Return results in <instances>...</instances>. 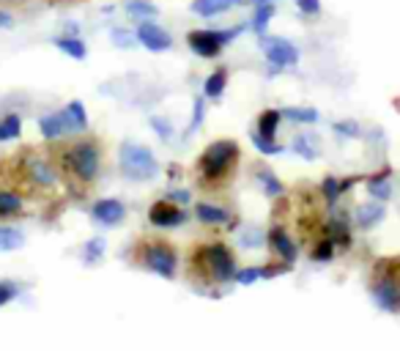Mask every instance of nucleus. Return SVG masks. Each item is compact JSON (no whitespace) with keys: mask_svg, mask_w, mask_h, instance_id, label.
I'll return each mask as SVG.
<instances>
[{"mask_svg":"<svg viewBox=\"0 0 400 351\" xmlns=\"http://www.w3.org/2000/svg\"><path fill=\"white\" fill-rule=\"evenodd\" d=\"M189 272L192 277L198 275L203 283L225 285L236 277L239 266H236V255L225 242H208L189 252Z\"/></svg>","mask_w":400,"mask_h":351,"instance_id":"nucleus-1","label":"nucleus"},{"mask_svg":"<svg viewBox=\"0 0 400 351\" xmlns=\"http://www.w3.org/2000/svg\"><path fill=\"white\" fill-rule=\"evenodd\" d=\"M61 171L77 184H94L101 173V149L94 137H77L55 151Z\"/></svg>","mask_w":400,"mask_h":351,"instance_id":"nucleus-2","label":"nucleus"},{"mask_svg":"<svg viewBox=\"0 0 400 351\" xmlns=\"http://www.w3.org/2000/svg\"><path fill=\"white\" fill-rule=\"evenodd\" d=\"M239 156H242V149L236 140L223 137V140L208 143L198 159V181L206 190L223 187L233 173V168L239 165Z\"/></svg>","mask_w":400,"mask_h":351,"instance_id":"nucleus-3","label":"nucleus"},{"mask_svg":"<svg viewBox=\"0 0 400 351\" xmlns=\"http://www.w3.org/2000/svg\"><path fill=\"white\" fill-rule=\"evenodd\" d=\"M370 294L387 313H400V255L378 258L370 272Z\"/></svg>","mask_w":400,"mask_h":351,"instance_id":"nucleus-4","label":"nucleus"},{"mask_svg":"<svg viewBox=\"0 0 400 351\" xmlns=\"http://www.w3.org/2000/svg\"><path fill=\"white\" fill-rule=\"evenodd\" d=\"M17 178H23L27 187H33L36 192H52V190H58L63 171H61L58 159L36 154V151H27L17 159Z\"/></svg>","mask_w":400,"mask_h":351,"instance_id":"nucleus-5","label":"nucleus"},{"mask_svg":"<svg viewBox=\"0 0 400 351\" xmlns=\"http://www.w3.org/2000/svg\"><path fill=\"white\" fill-rule=\"evenodd\" d=\"M135 261L165 280H173L178 272V252L165 239H140L135 247Z\"/></svg>","mask_w":400,"mask_h":351,"instance_id":"nucleus-6","label":"nucleus"},{"mask_svg":"<svg viewBox=\"0 0 400 351\" xmlns=\"http://www.w3.org/2000/svg\"><path fill=\"white\" fill-rule=\"evenodd\" d=\"M118 165H121V173L132 181H149L154 176H159V159L154 156V151L140 143H124L118 149Z\"/></svg>","mask_w":400,"mask_h":351,"instance_id":"nucleus-7","label":"nucleus"},{"mask_svg":"<svg viewBox=\"0 0 400 351\" xmlns=\"http://www.w3.org/2000/svg\"><path fill=\"white\" fill-rule=\"evenodd\" d=\"M244 27H227V30H189L187 44L189 50L200 55V58H217L225 50V44H230Z\"/></svg>","mask_w":400,"mask_h":351,"instance_id":"nucleus-8","label":"nucleus"},{"mask_svg":"<svg viewBox=\"0 0 400 351\" xmlns=\"http://www.w3.org/2000/svg\"><path fill=\"white\" fill-rule=\"evenodd\" d=\"M261 47H263V55L266 61L277 69H285V66H296L299 63V50L285 42V39H275V36H261Z\"/></svg>","mask_w":400,"mask_h":351,"instance_id":"nucleus-9","label":"nucleus"},{"mask_svg":"<svg viewBox=\"0 0 400 351\" xmlns=\"http://www.w3.org/2000/svg\"><path fill=\"white\" fill-rule=\"evenodd\" d=\"M187 220V214H184V209L178 206L175 201H156L151 203L149 209V223L156 228H178L181 223Z\"/></svg>","mask_w":400,"mask_h":351,"instance_id":"nucleus-10","label":"nucleus"},{"mask_svg":"<svg viewBox=\"0 0 400 351\" xmlns=\"http://www.w3.org/2000/svg\"><path fill=\"white\" fill-rule=\"evenodd\" d=\"M137 42L151 52H165L173 47L170 33L165 27H159L156 23H151V20H140V25H137Z\"/></svg>","mask_w":400,"mask_h":351,"instance_id":"nucleus-11","label":"nucleus"},{"mask_svg":"<svg viewBox=\"0 0 400 351\" xmlns=\"http://www.w3.org/2000/svg\"><path fill=\"white\" fill-rule=\"evenodd\" d=\"M266 245L272 247L280 261H285V264H296V258H299V247H296V242L291 239V233L285 230L282 226H275L269 233H266Z\"/></svg>","mask_w":400,"mask_h":351,"instance_id":"nucleus-12","label":"nucleus"},{"mask_svg":"<svg viewBox=\"0 0 400 351\" xmlns=\"http://www.w3.org/2000/svg\"><path fill=\"white\" fill-rule=\"evenodd\" d=\"M91 217L99 223V226H121V220L126 217V206L118 198H101V201L94 203L91 209Z\"/></svg>","mask_w":400,"mask_h":351,"instance_id":"nucleus-13","label":"nucleus"},{"mask_svg":"<svg viewBox=\"0 0 400 351\" xmlns=\"http://www.w3.org/2000/svg\"><path fill=\"white\" fill-rule=\"evenodd\" d=\"M39 132H42V137H44V140L55 143V140H63V137H66L69 132H75V129H72V124H69L66 113L61 110V113L42 116V118H39Z\"/></svg>","mask_w":400,"mask_h":351,"instance_id":"nucleus-14","label":"nucleus"},{"mask_svg":"<svg viewBox=\"0 0 400 351\" xmlns=\"http://www.w3.org/2000/svg\"><path fill=\"white\" fill-rule=\"evenodd\" d=\"M384 201H368V203H359L356 211H354V226L362 228V230H370L373 226H378L384 220Z\"/></svg>","mask_w":400,"mask_h":351,"instance_id":"nucleus-15","label":"nucleus"},{"mask_svg":"<svg viewBox=\"0 0 400 351\" xmlns=\"http://www.w3.org/2000/svg\"><path fill=\"white\" fill-rule=\"evenodd\" d=\"M356 181H359V178H343V181H340L337 176H326L324 181H321V198L326 201V206H329V209H335V206H337V201H340V198L349 192Z\"/></svg>","mask_w":400,"mask_h":351,"instance_id":"nucleus-16","label":"nucleus"},{"mask_svg":"<svg viewBox=\"0 0 400 351\" xmlns=\"http://www.w3.org/2000/svg\"><path fill=\"white\" fill-rule=\"evenodd\" d=\"M195 217H198L203 226H227L233 217L225 206H217V203H198L195 206Z\"/></svg>","mask_w":400,"mask_h":351,"instance_id":"nucleus-17","label":"nucleus"},{"mask_svg":"<svg viewBox=\"0 0 400 351\" xmlns=\"http://www.w3.org/2000/svg\"><path fill=\"white\" fill-rule=\"evenodd\" d=\"M25 206V198L17 187H0V220H8V217H17Z\"/></svg>","mask_w":400,"mask_h":351,"instance_id":"nucleus-18","label":"nucleus"},{"mask_svg":"<svg viewBox=\"0 0 400 351\" xmlns=\"http://www.w3.org/2000/svg\"><path fill=\"white\" fill-rule=\"evenodd\" d=\"M389 168H384V171H378L373 173L368 181H365V187H368V195L375 198V201H387L389 195H392V181H389Z\"/></svg>","mask_w":400,"mask_h":351,"instance_id":"nucleus-19","label":"nucleus"},{"mask_svg":"<svg viewBox=\"0 0 400 351\" xmlns=\"http://www.w3.org/2000/svg\"><path fill=\"white\" fill-rule=\"evenodd\" d=\"M239 3H244V0H195L192 3V11L198 14V17H220V14H225L230 11L233 6H239Z\"/></svg>","mask_w":400,"mask_h":351,"instance_id":"nucleus-20","label":"nucleus"},{"mask_svg":"<svg viewBox=\"0 0 400 351\" xmlns=\"http://www.w3.org/2000/svg\"><path fill=\"white\" fill-rule=\"evenodd\" d=\"M225 85H227V69H217V72H211L208 80L203 82V97L206 99H223V94H225Z\"/></svg>","mask_w":400,"mask_h":351,"instance_id":"nucleus-21","label":"nucleus"},{"mask_svg":"<svg viewBox=\"0 0 400 351\" xmlns=\"http://www.w3.org/2000/svg\"><path fill=\"white\" fill-rule=\"evenodd\" d=\"M255 178H258V184L263 187V192H266V198H282L285 195V187H282V181L277 178L269 168H261L258 173H255Z\"/></svg>","mask_w":400,"mask_h":351,"instance_id":"nucleus-22","label":"nucleus"},{"mask_svg":"<svg viewBox=\"0 0 400 351\" xmlns=\"http://www.w3.org/2000/svg\"><path fill=\"white\" fill-rule=\"evenodd\" d=\"M63 113H66V118H69V124L75 132H85L88 129V113H85V104L82 101H69L66 107H63Z\"/></svg>","mask_w":400,"mask_h":351,"instance_id":"nucleus-23","label":"nucleus"},{"mask_svg":"<svg viewBox=\"0 0 400 351\" xmlns=\"http://www.w3.org/2000/svg\"><path fill=\"white\" fill-rule=\"evenodd\" d=\"M25 236L20 228H11V226H0V250L3 252H14L23 247Z\"/></svg>","mask_w":400,"mask_h":351,"instance_id":"nucleus-24","label":"nucleus"},{"mask_svg":"<svg viewBox=\"0 0 400 351\" xmlns=\"http://www.w3.org/2000/svg\"><path fill=\"white\" fill-rule=\"evenodd\" d=\"M55 47L61 52H66L69 58H75V61H82L85 55H88V47H85V42H80L75 36H61V39H55Z\"/></svg>","mask_w":400,"mask_h":351,"instance_id":"nucleus-25","label":"nucleus"},{"mask_svg":"<svg viewBox=\"0 0 400 351\" xmlns=\"http://www.w3.org/2000/svg\"><path fill=\"white\" fill-rule=\"evenodd\" d=\"M280 121H282V110H263V113L258 116V124H255V129H258L261 135L275 137L277 129H280Z\"/></svg>","mask_w":400,"mask_h":351,"instance_id":"nucleus-26","label":"nucleus"},{"mask_svg":"<svg viewBox=\"0 0 400 351\" xmlns=\"http://www.w3.org/2000/svg\"><path fill=\"white\" fill-rule=\"evenodd\" d=\"M126 11L135 20H154V17H159V8L151 0H126Z\"/></svg>","mask_w":400,"mask_h":351,"instance_id":"nucleus-27","label":"nucleus"},{"mask_svg":"<svg viewBox=\"0 0 400 351\" xmlns=\"http://www.w3.org/2000/svg\"><path fill=\"white\" fill-rule=\"evenodd\" d=\"M335 252H337V245L329 239V236H318L315 239V245H313V252H310V258L313 261H318V264H326V261H332L335 258Z\"/></svg>","mask_w":400,"mask_h":351,"instance_id":"nucleus-28","label":"nucleus"},{"mask_svg":"<svg viewBox=\"0 0 400 351\" xmlns=\"http://www.w3.org/2000/svg\"><path fill=\"white\" fill-rule=\"evenodd\" d=\"M282 118H288L294 124H315L318 110H313V107H282Z\"/></svg>","mask_w":400,"mask_h":351,"instance_id":"nucleus-29","label":"nucleus"},{"mask_svg":"<svg viewBox=\"0 0 400 351\" xmlns=\"http://www.w3.org/2000/svg\"><path fill=\"white\" fill-rule=\"evenodd\" d=\"M20 132H23V118L17 113H8L6 118H0V143L20 137Z\"/></svg>","mask_w":400,"mask_h":351,"instance_id":"nucleus-30","label":"nucleus"},{"mask_svg":"<svg viewBox=\"0 0 400 351\" xmlns=\"http://www.w3.org/2000/svg\"><path fill=\"white\" fill-rule=\"evenodd\" d=\"M250 140H252V146L261 151L263 156H277V154H282V146L277 143L275 137H269V135H261L258 129H255V132L250 135Z\"/></svg>","mask_w":400,"mask_h":351,"instance_id":"nucleus-31","label":"nucleus"},{"mask_svg":"<svg viewBox=\"0 0 400 351\" xmlns=\"http://www.w3.org/2000/svg\"><path fill=\"white\" fill-rule=\"evenodd\" d=\"M275 17V6L272 3H261V6H255V17H252V30L255 33H266V27H269V20Z\"/></svg>","mask_w":400,"mask_h":351,"instance_id":"nucleus-32","label":"nucleus"},{"mask_svg":"<svg viewBox=\"0 0 400 351\" xmlns=\"http://www.w3.org/2000/svg\"><path fill=\"white\" fill-rule=\"evenodd\" d=\"M291 149H294V154L304 156V159H315V156H318V149H315V143H313L310 135H296V137L291 140Z\"/></svg>","mask_w":400,"mask_h":351,"instance_id":"nucleus-33","label":"nucleus"},{"mask_svg":"<svg viewBox=\"0 0 400 351\" xmlns=\"http://www.w3.org/2000/svg\"><path fill=\"white\" fill-rule=\"evenodd\" d=\"M263 233H261V228H255V226H250V228H244L242 233H239V245L242 247H247V250H252V247H261L263 245Z\"/></svg>","mask_w":400,"mask_h":351,"instance_id":"nucleus-34","label":"nucleus"},{"mask_svg":"<svg viewBox=\"0 0 400 351\" xmlns=\"http://www.w3.org/2000/svg\"><path fill=\"white\" fill-rule=\"evenodd\" d=\"M101 255H104V239L96 236V239H91V242L85 245V250H82V261L94 266V264H99Z\"/></svg>","mask_w":400,"mask_h":351,"instance_id":"nucleus-35","label":"nucleus"},{"mask_svg":"<svg viewBox=\"0 0 400 351\" xmlns=\"http://www.w3.org/2000/svg\"><path fill=\"white\" fill-rule=\"evenodd\" d=\"M239 285H252L255 280H263V269L261 266H244V269H239L236 277H233Z\"/></svg>","mask_w":400,"mask_h":351,"instance_id":"nucleus-36","label":"nucleus"},{"mask_svg":"<svg viewBox=\"0 0 400 351\" xmlns=\"http://www.w3.org/2000/svg\"><path fill=\"white\" fill-rule=\"evenodd\" d=\"M151 129L159 135V140H170L173 137V126H170V121L168 118H162V116H151Z\"/></svg>","mask_w":400,"mask_h":351,"instance_id":"nucleus-37","label":"nucleus"},{"mask_svg":"<svg viewBox=\"0 0 400 351\" xmlns=\"http://www.w3.org/2000/svg\"><path fill=\"white\" fill-rule=\"evenodd\" d=\"M17 294H20V285H17V283H8V280H3V283H0V307H3V304H8V302L17 300Z\"/></svg>","mask_w":400,"mask_h":351,"instance_id":"nucleus-38","label":"nucleus"},{"mask_svg":"<svg viewBox=\"0 0 400 351\" xmlns=\"http://www.w3.org/2000/svg\"><path fill=\"white\" fill-rule=\"evenodd\" d=\"M335 132H337L340 137H359V135H362V129H359L356 121H337V124H335Z\"/></svg>","mask_w":400,"mask_h":351,"instance_id":"nucleus-39","label":"nucleus"},{"mask_svg":"<svg viewBox=\"0 0 400 351\" xmlns=\"http://www.w3.org/2000/svg\"><path fill=\"white\" fill-rule=\"evenodd\" d=\"M296 8L304 17H318L321 14V0H296Z\"/></svg>","mask_w":400,"mask_h":351,"instance_id":"nucleus-40","label":"nucleus"},{"mask_svg":"<svg viewBox=\"0 0 400 351\" xmlns=\"http://www.w3.org/2000/svg\"><path fill=\"white\" fill-rule=\"evenodd\" d=\"M203 116H206V101L195 99V104H192V121H189V129H187V132H195V129L203 124Z\"/></svg>","mask_w":400,"mask_h":351,"instance_id":"nucleus-41","label":"nucleus"},{"mask_svg":"<svg viewBox=\"0 0 400 351\" xmlns=\"http://www.w3.org/2000/svg\"><path fill=\"white\" fill-rule=\"evenodd\" d=\"M113 42L126 50V47H132V44L137 42V33H129V30H121V27H118V30H113Z\"/></svg>","mask_w":400,"mask_h":351,"instance_id":"nucleus-42","label":"nucleus"},{"mask_svg":"<svg viewBox=\"0 0 400 351\" xmlns=\"http://www.w3.org/2000/svg\"><path fill=\"white\" fill-rule=\"evenodd\" d=\"M170 198H173L175 203H189V201H192V195H189L187 190H170Z\"/></svg>","mask_w":400,"mask_h":351,"instance_id":"nucleus-43","label":"nucleus"},{"mask_svg":"<svg viewBox=\"0 0 400 351\" xmlns=\"http://www.w3.org/2000/svg\"><path fill=\"white\" fill-rule=\"evenodd\" d=\"M14 25V17L8 11H0V27H11Z\"/></svg>","mask_w":400,"mask_h":351,"instance_id":"nucleus-44","label":"nucleus"},{"mask_svg":"<svg viewBox=\"0 0 400 351\" xmlns=\"http://www.w3.org/2000/svg\"><path fill=\"white\" fill-rule=\"evenodd\" d=\"M250 3H255V6H261V3H272V0H250Z\"/></svg>","mask_w":400,"mask_h":351,"instance_id":"nucleus-45","label":"nucleus"}]
</instances>
